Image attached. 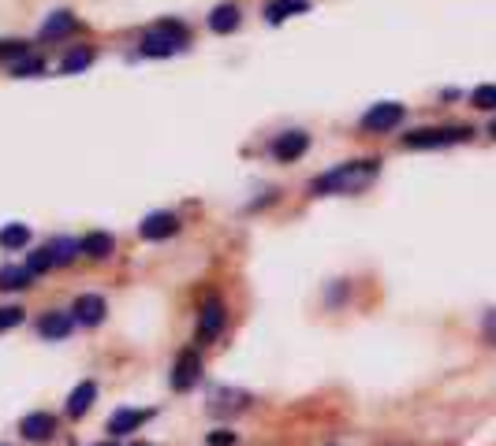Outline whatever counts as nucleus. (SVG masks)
Segmentation results:
<instances>
[{
	"instance_id": "7c9ffc66",
	"label": "nucleus",
	"mask_w": 496,
	"mask_h": 446,
	"mask_svg": "<svg viewBox=\"0 0 496 446\" xmlns=\"http://www.w3.org/2000/svg\"><path fill=\"white\" fill-rule=\"evenodd\" d=\"M0 446H8V442H0Z\"/></svg>"
},
{
	"instance_id": "ddd939ff",
	"label": "nucleus",
	"mask_w": 496,
	"mask_h": 446,
	"mask_svg": "<svg viewBox=\"0 0 496 446\" xmlns=\"http://www.w3.org/2000/svg\"><path fill=\"white\" fill-rule=\"evenodd\" d=\"M306 149H310V134H306V131H284V134L273 138V157H277L280 164L299 160Z\"/></svg>"
},
{
	"instance_id": "cd10ccee",
	"label": "nucleus",
	"mask_w": 496,
	"mask_h": 446,
	"mask_svg": "<svg viewBox=\"0 0 496 446\" xmlns=\"http://www.w3.org/2000/svg\"><path fill=\"white\" fill-rule=\"evenodd\" d=\"M94 446H120V439H101V442H94Z\"/></svg>"
},
{
	"instance_id": "6e6552de",
	"label": "nucleus",
	"mask_w": 496,
	"mask_h": 446,
	"mask_svg": "<svg viewBox=\"0 0 496 446\" xmlns=\"http://www.w3.org/2000/svg\"><path fill=\"white\" fill-rule=\"evenodd\" d=\"M157 413L153 410H135V406H120L109 420H105V432H109V439H123V435H135L142 424L146 420H153Z\"/></svg>"
},
{
	"instance_id": "bb28decb",
	"label": "nucleus",
	"mask_w": 496,
	"mask_h": 446,
	"mask_svg": "<svg viewBox=\"0 0 496 446\" xmlns=\"http://www.w3.org/2000/svg\"><path fill=\"white\" fill-rule=\"evenodd\" d=\"M482 335H485L489 346H496V309H485V316H482Z\"/></svg>"
},
{
	"instance_id": "c85d7f7f",
	"label": "nucleus",
	"mask_w": 496,
	"mask_h": 446,
	"mask_svg": "<svg viewBox=\"0 0 496 446\" xmlns=\"http://www.w3.org/2000/svg\"><path fill=\"white\" fill-rule=\"evenodd\" d=\"M131 446H157V442H131Z\"/></svg>"
},
{
	"instance_id": "9b49d317",
	"label": "nucleus",
	"mask_w": 496,
	"mask_h": 446,
	"mask_svg": "<svg viewBox=\"0 0 496 446\" xmlns=\"http://www.w3.org/2000/svg\"><path fill=\"white\" fill-rule=\"evenodd\" d=\"M176 231H179V216H176V212H150V216L138 223V235L146 239V242H164V239H172Z\"/></svg>"
},
{
	"instance_id": "c756f323",
	"label": "nucleus",
	"mask_w": 496,
	"mask_h": 446,
	"mask_svg": "<svg viewBox=\"0 0 496 446\" xmlns=\"http://www.w3.org/2000/svg\"><path fill=\"white\" fill-rule=\"evenodd\" d=\"M489 134H492V138H496V123H492V126H489Z\"/></svg>"
},
{
	"instance_id": "a878e982",
	"label": "nucleus",
	"mask_w": 496,
	"mask_h": 446,
	"mask_svg": "<svg viewBox=\"0 0 496 446\" xmlns=\"http://www.w3.org/2000/svg\"><path fill=\"white\" fill-rule=\"evenodd\" d=\"M205 442H210V446H236V442H239V435H236L232 428H217V432L205 435Z\"/></svg>"
},
{
	"instance_id": "4be33fe9",
	"label": "nucleus",
	"mask_w": 496,
	"mask_h": 446,
	"mask_svg": "<svg viewBox=\"0 0 496 446\" xmlns=\"http://www.w3.org/2000/svg\"><path fill=\"white\" fill-rule=\"evenodd\" d=\"M470 101H474V109L496 112V86H492V82H485V86H478V90L470 93Z\"/></svg>"
},
{
	"instance_id": "7ed1b4c3",
	"label": "nucleus",
	"mask_w": 496,
	"mask_h": 446,
	"mask_svg": "<svg viewBox=\"0 0 496 446\" xmlns=\"http://www.w3.org/2000/svg\"><path fill=\"white\" fill-rule=\"evenodd\" d=\"M474 131L470 126H422V131H410L403 138L407 149H444V145H456L467 142Z\"/></svg>"
},
{
	"instance_id": "5701e85b",
	"label": "nucleus",
	"mask_w": 496,
	"mask_h": 446,
	"mask_svg": "<svg viewBox=\"0 0 496 446\" xmlns=\"http://www.w3.org/2000/svg\"><path fill=\"white\" fill-rule=\"evenodd\" d=\"M41 71H45V60H37V56L19 60L15 68H12V75H15V78H30V75H41Z\"/></svg>"
},
{
	"instance_id": "f3484780",
	"label": "nucleus",
	"mask_w": 496,
	"mask_h": 446,
	"mask_svg": "<svg viewBox=\"0 0 496 446\" xmlns=\"http://www.w3.org/2000/svg\"><path fill=\"white\" fill-rule=\"evenodd\" d=\"M45 249H49V257H53V268H68L75 257H79V242L75 239H68V235H60V239H53V242H45Z\"/></svg>"
},
{
	"instance_id": "1a4fd4ad",
	"label": "nucleus",
	"mask_w": 496,
	"mask_h": 446,
	"mask_svg": "<svg viewBox=\"0 0 496 446\" xmlns=\"http://www.w3.org/2000/svg\"><path fill=\"white\" fill-rule=\"evenodd\" d=\"M71 316H75V324H82V328H101V324H105V316H109V302L101 294H79L75 305H71Z\"/></svg>"
},
{
	"instance_id": "f03ea898",
	"label": "nucleus",
	"mask_w": 496,
	"mask_h": 446,
	"mask_svg": "<svg viewBox=\"0 0 496 446\" xmlns=\"http://www.w3.org/2000/svg\"><path fill=\"white\" fill-rule=\"evenodd\" d=\"M183 41H187V30H183L179 23H161L157 30L142 34L138 53H142V56H153V60H161V56H176V53L183 49Z\"/></svg>"
},
{
	"instance_id": "f257e3e1",
	"label": "nucleus",
	"mask_w": 496,
	"mask_h": 446,
	"mask_svg": "<svg viewBox=\"0 0 496 446\" xmlns=\"http://www.w3.org/2000/svg\"><path fill=\"white\" fill-rule=\"evenodd\" d=\"M381 172V160H347V164H336L333 172H321L314 182H310V190L314 194H359V190H366L369 182L377 179Z\"/></svg>"
},
{
	"instance_id": "aec40b11",
	"label": "nucleus",
	"mask_w": 496,
	"mask_h": 446,
	"mask_svg": "<svg viewBox=\"0 0 496 446\" xmlns=\"http://www.w3.org/2000/svg\"><path fill=\"white\" fill-rule=\"evenodd\" d=\"M27 242H30V227H27V223H8V227H0V249L15 253V249H27Z\"/></svg>"
},
{
	"instance_id": "0eeeda50",
	"label": "nucleus",
	"mask_w": 496,
	"mask_h": 446,
	"mask_svg": "<svg viewBox=\"0 0 496 446\" xmlns=\"http://www.w3.org/2000/svg\"><path fill=\"white\" fill-rule=\"evenodd\" d=\"M56 432H60V420L49 410H34L19 420V435L27 442H49V439H56Z\"/></svg>"
},
{
	"instance_id": "f8f14e48",
	"label": "nucleus",
	"mask_w": 496,
	"mask_h": 446,
	"mask_svg": "<svg viewBox=\"0 0 496 446\" xmlns=\"http://www.w3.org/2000/svg\"><path fill=\"white\" fill-rule=\"evenodd\" d=\"M94 401H97V384H94V379H82V384H75V391L64 401V417L68 420H82L94 410Z\"/></svg>"
},
{
	"instance_id": "b1692460",
	"label": "nucleus",
	"mask_w": 496,
	"mask_h": 446,
	"mask_svg": "<svg viewBox=\"0 0 496 446\" xmlns=\"http://www.w3.org/2000/svg\"><path fill=\"white\" fill-rule=\"evenodd\" d=\"M27 41H0V60H27Z\"/></svg>"
},
{
	"instance_id": "4468645a",
	"label": "nucleus",
	"mask_w": 496,
	"mask_h": 446,
	"mask_svg": "<svg viewBox=\"0 0 496 446\" xmlns=\"http://www.w3.org/2000/svg\"><path fill=\"white\" fill-rule=\"evenodd\" d=\"M79 249L87 253L90 261H105V257H112V249H116V239L109 235V231H90L87 239H79Z\"/></svg>"
},
{
	"instance_id": "423d86ee",
	"label": "nucleus",
	"mask_w": 496,
	"mask_h": 446,
	"mask_svg": "<svg viewBox=\"0 0 496 446\" xmlns=\"http://www.w3.org/2000/svg\"><path fill=\"white\" fill-rule=\"evenodd\" d=\"M403 116H407V109L400 101H381L359 119V126L366 134H388V131H396V126L403 123Z\"/></svg>"
},
{
	"instance_id": "39448f33",
	"label": "nucleus",
	"mask_w": 496,
	"mask_h": 446,
	"mask_svg": "<svg viewBox=\"0 0 496 446\" xmlns=\"http://www.w3.org/2000/svg\"><path fill=\"white\" fill-rule=\"evenodd\" d=\"M224 324H228V305L220 302L217 294H210L202 302V312H198V346H210L213 338H220L224 335Z\"/></svg>"
},
{
	"instance_id": "a211bd4d",
	"label": "nucleus",
	"mask_w": 496,
	"mask_h": 446,
	"mask_svg": "<svg viewBox=\"0 0 496 446\" xmlns=\"http://www.w3.org/2000/svg\"><path fill=\"white\" fill-rule=\"evenodd\" d=\"M239 27V4H217L210 15V30L213 34H232Z\"/></svg>"
},
{
	"instance_id": "dca6fc26",
	"label": "nucleus",
	"mask_w": 496,
	"mask_h": 446,
	"mask_svg": "<svg viewBox=\"0 0 496 446\" xmlns=\"http://www.w3.org/2000/svg\"><path fill=\"white\" fill-rule=\"evenodd\" d=\"M37 275L27 264H4L0 268V290H27Z\"/></svg>"
},
{
	"instance_id": "9d476101",
	"label": "nucleus",
	"mask_w": 496,
	"mask_h": 446,
	"mask_svg": "<svg viewBox=\"0 0 496 446\" xmlns=\"http://www.w3.org/2000/svg\"><path fill=\"white\" fill-rule=\"evenodd\" d=\"M75 331V316L71 309H49V312H41L37 316V335L45 338V343H64V338Z\"/></svg>"
},
{
	"instance_id": "20e7f679",
	"label": "nucleus",
	"mask_w": 496,
	"mask_h": 446,
	"mask_svg": "<svg viewBox=\"0 0 496 446\" xmlns=\"http://www.w3.org/2000/svg\"><path fill=\"white\" fill-rule=\"evenodd\" d=\"M202 372H205V365H202V353H198L194 346L179 350V353H176V361H172L169 387H172V391H179V394H187V391H194V387H198Z\"/></svg>"
},
{
	"instance_id": "6ab92c4d",
	"label": "nucleus",
	"mask_w": 496,
	"mask_h": 446,
	"mask_svg": "<svg viewBox=\"0 0 496 446\" xmlns=\"http://www.w3.org/2000/svg\"><path fill=\"white\" fill-rule=\"evenodd\" d=\"M79 30V19L71 12H53L41 27V37H64V34H75Z\"/></svg>"
},
{
	"instance_id": "2eb2a0df",
	"label": "nucleus",
	"mask_w": 496,
	"mask_h": 446,
	"mask_svg": "<svg viewBox=\"0 0 496 446\" xmlns=\"http://www.w3.org/2000/svg\"><path fill=\"white\" fill-rule=\"evenodd\" d=\"M310 12V0H269L265 4V19L269 23H284V19H292V15H302Z\"/></svg>"
},
{
	"instance_id": "412c9836",
	"label": "nucleus",
	"mask_w": 496,
	"mask_h": 446,
	"mask_svg": "<svg viewBox=\"0 0 496 446\" xmlns=\"http://www.w3.org/2000/svg\"><path fill=\"white\" fill-rule=\"evenodd\" d=\"M90 63H94V53H90V49H75V53H68V56H64V63H60V71H64V75H75V71H87Z\"/></svg>"
},
{
	"instance_id": "393cba45",
	"label": "nucleus",
	"mask_w": 496,
	"mask_h": 446,
	"mask_svg": "<svg viewBox=\"0 0 496 446\" xmlns=\"http://www.w3.org/2000/svg\"><path fill=\"white\" fill-rule=\"evenodd\" d=\"M23 324V309L19 305H0V331H12Z\"/></svg>"
}]
</instances>
